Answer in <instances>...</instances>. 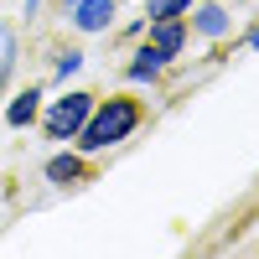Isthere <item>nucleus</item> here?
<instances>
[{
  "mask_svg": "<svg viewBox=\"0 0 259 259\" xmlns=\"http://www.w3.org/2000/svg\"><path fill=\"white\" fill-rule=\"evenodd\" d=\"M135 124H140V104L135 99H124V94H114V99H94V109H89V119H83V130H78V150L83 156H94V150H109V145H119V140H130L135 135Z\"/></svg>",
  "mask_w": 259,
  "mask_h": 259,
  "instance_id": "nucleus-1",
  "label": "nucleus"
},
{
  "mask_svg": "<svg viewBox=\"0 0 259 259\" xmlns=\"http://www.w3.org/2000/svg\"><path fill=\"white\" fill-rule=\"evenodd\" d=\"M249 47H254V52H259V26H254V31H249Z\"/></svg>",
  "mask_w": 259,
  "mask_h": 259,
  "instance_id": "nucleus-11",
  "label": "nucleus"
},
{
  "mask_svg": "<svg viewBox=\"0 0 259 259\" xmlns=\"http://www.w3.org/2000/svg\"><path fill=\"white\" fill-rule=\"evenodd\" d=\"M228 26H233V16H228L223 0H207V6H197V16H192V31L197 36H223Z\"/></svg>",
  "mask_w": 259,
  "mask_h": 259,
  "instance_id": "nucleus-6",
  "label": "nucleus"
},
{
  "mask_svg": "<svg viewBox=\"0 0 259 259\" xmlns=\"http://www.w3.org/2000/svg\"><path fill=\"white\" fill-rule=\"evenodd\" d=\"M114 21V0H73V26L78 31H104Z\"/></svg>",
  "mask_w": 259,
  "mask_h": 259,
  "instance_id": "nucleus-4",
  "label": "nucleus"
},
{
  "mask_svg": "<svg viewBox=\"0 0 259 259\" xmlns=\"http://www.w3.org/2000/svg\"><path fill=\"white\" fill-rule=\"evenodd\" d=\"M36 6H41V0H26V16H36Z\"/></svg>",
  "mask_w": 259,
  "mask_h": 259,
  "instance_id": "nucleus-12",
  "label": "nucleus"
},
{
  "mask_svg": "<svg viewBox=\"0 0 259 259\" xmlns=\"http://www.w3.org/2000/svg\"><path fill=\"white\" fill-rule=\"evenodd\" d=\"M36 119H41V89H26V94H16V99H11V109H6V124L26 130V124H36Z\"/></svg>",
  "mask_w": 259,
  "mask_h": 259,
  "instance_id": "nucleus-7",
  "label": "nucleus"
},
{
  "mask_svg": "<svg viewBox=\"0 0 259 259\" xmlns=\"http://www.w3.org/2000/svg\"><path fill=\"white\" fill-rule=\"evenodd\" d=\"M89 109H94V94H83V89H73L68 99H57L47 114H41V130H47V140H73L78 130H83V119H89Z\"/></svg>",
  "mask_w": 259,
  "mask_h": 259,
  "instance_id": "nucleus-2",
  "label": "nucleus"
},
{
  "mask_svg": "<svg viewBox=\"0 0 259 259\" xmlns=\"http://www.w3.org/2000/svg\"><path fill=\"white\" fill-rule=\"evenodd\" d=\"M192 6H197V0H150V21H161V16H192Z\"/></svg>",
  "mask_w": 259,
  "mask_h": 259,
  "instance_id": "nucleus-9",
  "label": "nucleus"
},
{
  "mask_svg": "<svg viewBox=\"0 0 259 259\" xmlns=\"http://www.w3.org/2000/svg\"><path fill=\"white\" fill-rule=\"evenodd\" d=\"M161 68H166V57H161V52H156V47H150V41H145V47L135 52V62H130L124 73H130V78H156Z\"/></svg>",
  "mask_w": 259,
  "mask_h": 259,
  "instance_id": "nucleus-8",
  "label": "nucleus"
},
{
  "mask_svg": "<svg viewBox=\"0 0 259 259\" xmlns=\"http://www.w3.org/2000/svg\"><path fill=\"white\" fill-rule=\"evenodd\" d=\"M83 177H89L83 150H62V156L47 161V182H57V187H73V182H83Z\"/></svg>",
  "mask_w": 259,
  "mask_h": 259,
  "instance_id": "nucleus-5",
  "label": "nucleus"
},
{
  "mask_svg": "<svg viewBox=\"0 0 259 259\" xmlns=\"http://www.w3.org/2000/svg\"><path fill=\"white\" fill-rule=\"evenodd\" d=\"M78 68H83V52H78V47H68V52L57 57V78H68V73H78Z\"/></svg>",
  "mask_w": 259,
  "mask_h": 259,
  "instance_id": "nucleus-10",
  "label": "nucleus"
},
{
  "mask_svg": "<svg viewBox=\"0 0 259 259\" xmlns=\"http://www.w3.org/2000/svg\"><path fill=\"white\" fill-rule=\"evenodd\" d=\"M150 47L171 62V57L187 47V21H182V16H161V21H150Z\"/></svg>",
  "mask_w": 259,
  "mask_h": 259,
  "instance_id": "nucleus-3",
  "label": "nucleus"
}]
</instances>
